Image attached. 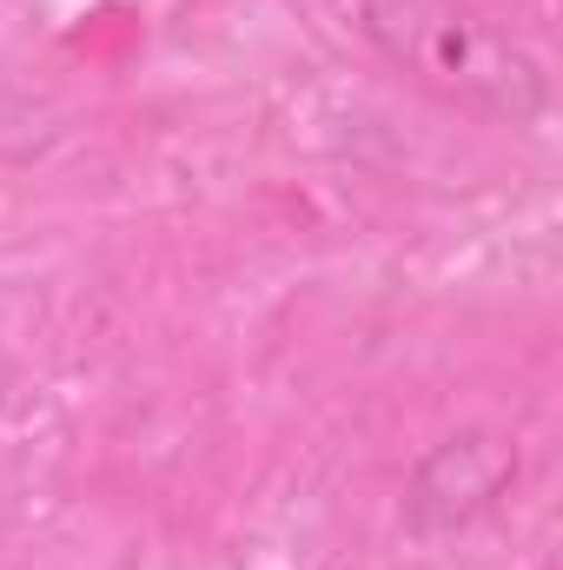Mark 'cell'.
Here are the masks:
<instances>
[{"mask_svg":"<svg viewBox=\"0 0 563 570\" xmlns=\"http://www.w3.org/2000/svg\"><path fill=\"white\" fill-rule=\"evenodd\" d=\"M517 484V438L497 425H464L437 438L405 478V531L437 544L477 531Z\"/></svg>","mask_w":563,"mask_h":570,"instance_id":"cell-2","label":"cell"},{"mask_svg":"<svg viewBox=\"0 0 563 570\" xmlns=\"http://www.w3.org/2000/svg\"><path fill=\"white\" fill-rule=\"evenodd\" d=\"M358 33L412 87L497 127H537L551 114V67L531 40L477 13L471 0H358Z\"/></svg>","mask_w":563,"mask_h":570,"instance_id":"cell-1","label":"cell"}]
</instances>
